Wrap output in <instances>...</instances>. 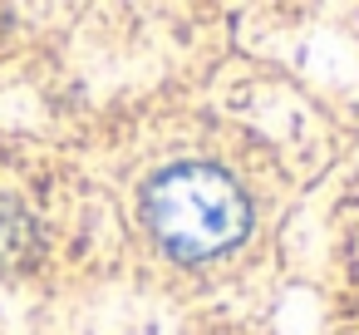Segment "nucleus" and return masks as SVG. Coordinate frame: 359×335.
Segmentation results:
<instances>
[{
    "instance_id": "nucleus-1",
    "label": "nucleus",
    "mask_w": 359,
    "mask_h": 335,
    "mask_svg": "<svg viewBox=\"0 0 359 335\" xmlns=\"http://www.w3.org/2000/svg\"><path fill=\"white\" fill-rule=\"evenodd\" d=\"M143 217L153 237L182 261L231 251L251 232V207L241 188L207 163H177L158 173L143 192Z\"/></svg>"
}]
</instances>
